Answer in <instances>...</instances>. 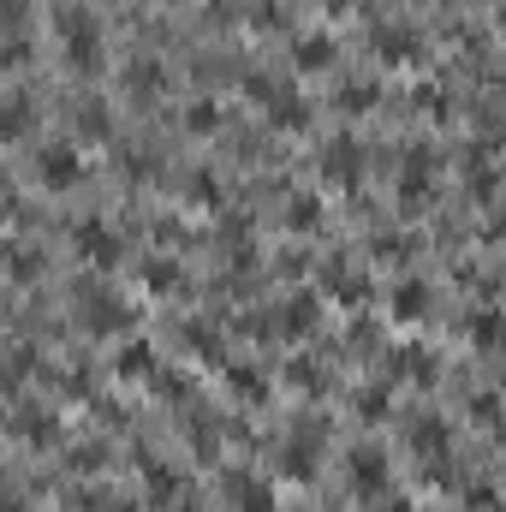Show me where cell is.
Wrapping results in <instances>:
<instances>
[{
  "label": "cell",
  "instance_id": "cell-1",
  "mask_svg": "<svg viewBox=\"0 0 506 512\" xmlns=\"http://www.w3.org/2000/svg\"><path fill=\"white\" fill-rule=\"evenodd\" d=\"M36 179H42L48 191H72V185L84 179V161H78V143H66V137H54V143H42V149H36Z\"/></svg>",
  "mask_w": 506,
  "mask_h": 512
},
{
  "label": "cell",
  "instance_id": "cell-2",
  "mask_svg": "<svg viewBox=\"0 0 506 512\" xmlns=\"http://www.w3.org/2000/svg\"><path fill=\"white\" fill-rule=\"evenodd\" d=\"M60 48L72 54V66H96L102 60V30L90 12H66L60 18Z\"/></svg>",
  "mask_w": 506,
  "mask_h": 512
},
{
  "label": "cell",
  "instance_id": "cell-3",
  "mask_svg": "<svg viewBox=\"0 0 506 512\" xmlns=\"http://www.w3.org/2000/svg\"><path fill=\"white\" fill-rule=\"evenodd\" d=\"M72 245H78V256H90V262H102V268L120 256V239H114L108 221H78V227H72Z\"/></svg>",
  "mask_w": 506,
  "mask_h": 512
},
{
  "label": "cell",
  "instance_id": "cell-4",
  "mask_svg": "<svg viewBox=\"0 0 506 512\" xmlns=\"http://www.w3.org/2000/svg\"><path fill=\"white\" fill-rule=\"evenodd\" d=\"M471 340H477V346H501L506 340V316L501 310H477V316H471Z\"/></svg>",
  "mask_w": 506,
  "mask_h": 512
},
{
  "label": "cell",
  "instance_id": "cell-5",
  "mask_svg": "<svg viewBox=\"0 0 506 512\" xmlns=\"http://www.w3.org/2000/svg\"><path fill=\"white\" fill-rule=\"evenodd\" d=\"M393 316H399V322H417V316H423V286H417V280H405V286L393 292Z\"/></svg>",
  "mask_w": 506,
  "mask_h": 512
},
{
  "label": "cell",
  "instance_id": "cell-6",
  "mask_svg": "<svg viewBox=\"0 0 506 512\" xmlns=\"http://www.w3.org/2000/svg\"><path fill=\"white\" fill-rule=\"evenodd\" d=\"M274 126H304V96H286V90H280V96H274Z\"/></svg>",
  "mask_w": 506,
  "mask_h": 512
},
{
  "label": "cell",
  "instance_id": "cell-7",
  "mask_svg": "<svg viewBox=\"0 0 506 512\" xmlns=\"http://www.w3.org/2000/svg\"><path fill=\"white\" fill-rule=\"evenodd\" d=\"M239 512H274L268 483H239Z\"/></svg>",
  "mask_w": 506,
  "mask_h": 512
},
{
  "label": "cell",
  "instance_id": "cell-8",
  "mask_svg": "<svg viewBox=\"0 0 506 512\" xmlns=\"http://www.w3.org/2000/svg\"><path fill=\"white\" fill-rule=\"evenodd\" d=\"M185 126H191V131H215V126H221L215 102H191V108H185Z\"/></svg>",
  "mask_w": 506,
  "mask_h": 512
},
{
  "label": "cell",
  "instance_id": "cell-9",
  "mask_svg": "<svg viewBox=\"0 0 506 512\" xmlns=\"http://www.w3.org/2000/svg\"><path fill=\"white\" fill-rule=\"evenodd\" d=\"M328 54H334V48H328L322 36H304V42H298V60H304L310 72H316V66H328Z\"/></svg>",
  "mask_w": 506,
  "mask_h": 512
},
{
  "label": "cell",
  "instance_id": "cell-10",
  "mask_svg": "<svg viewBox=\"0 0 506 512\" xmlns=\"http://www.w3.org/2000/svg\"><path fill=\"white\" fill-rule=\"evenodd\" d=\"M131 90H161V66H155V60H137V72H131Z\"/></svg>",
  "mask_w": 506,
  "mask_h": 512
},
{
  "label": "cell",
  "instance_id": "cell-11",
  "mask_svg": "<svg viewBox=\"0 0 506 512\" xmlns=\"http://www.w3.org/2000/svg\"><path fill=\"white\" fill-rule=\"evenodd\" d=\"M24 126H30V102H24V96H12V102H6V131L18 137Z\"/></svg>",
  "mask_w": 506,
  "mask_h": 512
},
{
  "label": "cell",
  "instance_id": "cell-12",
  "mask_svg": "<svg viewBox=\"0 0 506 512\" xmlns=\"http://www.w3.org/2000/svg\"><path fill=\"white\" fill-rule=\"evenodd\" d=\"M352 143H340V149H328V173H340V179H352Z\"/></svg>",
  "mask_w": 506,
  "mask_h": 512
},
{
  "label": "cell",
  "instance_id": "cell-13",
  "mask_svg": "<svg viewBox=\"0 0 506 512\" xmlns=\"http://www.w3.org/2000/svg\"><path fill=\"white\" fill-rule=\"evenodd\" d=\"M352 471H358L364 483H376V477H387V465H381L376 453H358V459H352Z\"/></svg>",
  "mask_w": 506,
  "mask_h": 512
},
{
  "label": "cell",
  "instance_id": "cell-14",
  "mask_svg": "<svg viewBox=\"0 0 506 512\" xmlns=\"http://www.w3.org/2000/svg\"><path fill=\"white\" fill-rule=\"evenodd\" d=\"M78 131H84V137H108V114H102V108H84Z\"/></svg>",
  "mask_w": 506,
  "mask_h": 512
},
{
  "label": "cell",
  "instance_id": "cell-15",
  "mask_svg": "<svg viewBox=\"0 0 506 512\" xmlns=\"http://www.w3.org/2000/svg\"><path fill=\"white\" fill-rule=\"evenodd\" d=\"M36 274V256L30 251H12V280H30Z\"/></svg>",
  "mask_w": 506,
  "mask_h": 512
},
{
  "label": "cell",
  "instance_id": "cell-16",
  "mask_svg": "<svg viewBox=\"0 0 506 512\" xmlns=\"http://www.w3.org/2000/svg\"><path fill=\"white\" fill-rule=\"evenodd\" d=\"M292 221H298V227H316V203H310V197H298V203H292Z\"/></svg>",
  "mask_w": 506,
  "mask_h": 512
}]
</instances>
